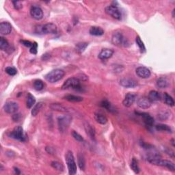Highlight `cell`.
Wrapping results in <instances>:
<instances>
[{
    "mask_svg": "<svg viewBox=\"0 0 175 175\" xmlns=\"http://www.w3.org/2000/svg\"><path fill=\"white\" fill-rule=\"evenodd\" d=\"M51 166L52 168H53L55 170H56L58 172H63L64 166L61 163L58 162L57 161H53L51 163Z\"/></svg>",
    "mask_w": 175,
    "mask_h": 175,
    "instance_id": "d6a6232c",
    "label": "cell"
},
{
    "mask_svg": "<svg viewBox=\"0 0 175 175\" xmlns=\"http://www.w3.org/2000/svg\"><path fill=\"white\" fill-rule=\"evenodd\" d=\"M135 73H136V75L138 77L142 78V79H147V78L149 77L151 75L150 70L145 66L138 67L135 70Z\"/></svg>",
    "mask_w": 175,
    "mask_h": 175,
    "instance_id": "7c38bea8",
    "label": "cell"
},
{
    "mask_svg": "<svg viewBox=\"0 0 175 175\" xmlns=\"http://www.w3.org/2000/svg\"><path fill=\"white\" fill-rule=\"evenodd\" d=\"M131 168L134 171L135 174H138L140 172V168L138 166V161L135 158L132 159L131 162Z\"/></svg>",
    "mask_w": 175,
    "mask_h": 175,
    "instance_id": "4dcf8cb0",
    "label": "cell"
},
{
    "mask_svg": "<svg viewBox=\"0 0 175 175\" xmlns=\"http://www.w3.org/2000/svg\"><path fill=\"white\" fill-rule=\"evenodd\" d=\"M20 43L22 44L23 45H24L26 47L28 48H31L33 45V43H31L30 41H26V40H21Z\"/></svg>",
    "mask_w": 175,
    "mask_h": 175,
    "instance_id": "7bdbcfd3",
    "label": "cell"
},
{
    "mask_svg": "<svg viewBox=\"0 0 175 175\" xmlns=\"http://www.w3.org/2000/svg\"><path fill=\"white\" fill-rule=\"evenodd\" d=\"M13 4V6L16 10H20L21 9L23 8V5H22V2H19V1H13L12 2Z\"/></svg>",
    "mask_w": 175,
    "mask_h": 175,
    "instance_id": "60d3db41",
    "label": "cell"
},
{
    "mask_svg": "<svg viewBox=\"0 0 175 175\" xmlns=\"http://www.w3.org/2000/svg\"><path fill=\"white\" fill-rule=\"evenodd\" d=\"M50 108L52 110L60 112H67L68 110L66 108V107L62 105V104L60 103H52L50 105Z\"/></svg>",
    "mask_w": 175,
    "mask_h": 175,
    "instance_id": "484cf974",
    "label": "cell"
},
{
    "mask_svg": "<svg viewBox=\"0 0 175 175\" xmlns=\"http://www.w3.org/2000/svg\"><path fill=\"white\" fill-rule=\"evenodd\" d=\"M120 84L124 88H135V86H137L138 83L136 81L133 79H130V78H123V79H122L120 81Z\"/></svg>",
    "mask_w": 175,
    "mask_h": 175,
    "instance_id": "9a60e30c",
    "label": "cell"
},
{
    "mask_svg": "<svg viewBox=\"0 0 175 175\" xmlns=\"http://www.w3.org/2000/svg\"><path fill=\"white\" fill-rule=\"evenodd\" d=\"M112 42L116 46H126L127 40L121 32H116L112 38Z\"/></svg>",
    "mask_w": 175,
    "mask_h": 175,
    "instance_id": "9c48e42d",
    "label": "cell"
},
{
    "mask_svg": "<svg viewBox=\"0 0 175 175\" xmlns=\"http://www.w3.org/2000/svg\"><path fill=\"white\" fill-rule=\"evenodd\" d=\"M164 102H165L166 104L167 105L170 106V107H173L174 105V101L173 98L172 96L168 95L167 92H165L164 95Z\"/></svg>",
    "mask_w": 175,
    "mask_h": 175,
    "instance_id": "f546056e",
    "label": "cell"
},
{
    "mask_svg": "<svg viewBox=\"0 0 175 175\" xmlns=\"http://www.w3.org/2000/svg\"><path fill=\"white\" fill-rule=\"evenodd\" d=\"M95 119L98 123L101 125H105L108 122V118L103 114L97 112L95 114Z\"/></svg>",
    "mask_w": 175,
    "mask_h": 175,
    "instance_id": "7402d4cb",
    "label": "cell"
},
{
    "mask_svg": "<svg viewBox=\"0 0 175 175\" xmlns=\"http://www.w3.org/2000/svg\"><path fill=\"white\" fill-rule=\"evenodd\" d=\"M101 106L102 107V108L107 109L108 112H111V113H113V114L117 113V109H116V108L112 105L110 102H109L108 101L103 100L101 103Z\"/></svg>",
    "mask_w": 175,
    "mask_h": 175,
    "instance_id": "d6986e66",
    "label": "cell"
},
{
    "mask_svg": "<svg viewBox=\"0 0 175 175\" xmlns=\"http://www.w3.org/2000/svg\"><path fill=\"white\" fill-rule=\"evenodd\" d=\"M36 103V99L31 93H28L27 96V107L28 108H32Z\"/></svg>",
    "mask_w": 175,
    "mask_h": 175,
    "instance_id": "f1b7e54d",
    "label": "cell"
},
{
    "mask_svg": "<svg viewBox=\"0 0 175 175\" xmlns=\"http://www.w3.org/2000/svg\"><path fill=\"white\" fill-rule=\"evenodd\" d=\"M135 114L138 115V116H142L143 121L144 122L146 125H147L148 127L153 126V125L154 124V118L149 114L145 113V112H135Z\"/></svg>",
    "mask_w": 175,
    "mask_h": 175,
    "instance_id": "2e32d148",
    "label": "cell"
},
{
    "mask_svg": "<svg viewBox=\"0 0 175 175\" xmlns=\"http://www.w3.org/2000/svg\"><path fill=\"white\" fill-rule=\"evenodd\" d=\"M152 102L150 99L146 96H142L137 100V105L141 109H148L151 106Z\"/></svg>",
    "mask_w": 175,
    "mask_h": 175,
    "instance_id": "4fadbf2b",
    "label": "cell"
},
{
    "mask_svg": "<svg viewBox=\"0 0 175 175\" xmlns=\"http://www.w3.org/2000/svg\"><path fill=\"white\" fill-rule=\"evenodd\" d=\"M84 129L86 134L92 140H95V130L88 122H86L84 124Z\"/></svg>",
    "mask_w": 175,
    "mask_h": 175,
    "instance_id": "ffe728a7",
    "label": "cell"
},
{
    "mask_svg": "<svg viewBox=\"0 0 175 175\" xmlns=\"http://www.w3.org/2000/svg\"><path fill=\"white\" fill-rule=\"evenodd\" d=\"M30 15L36 20H41L43 17V12L39 6H34L30 9Z\"/></svg>",
    "mask_w": 175,
    "mask_h": 175,
    "instance_id": "8fae6325",
    "label": "cell"
},
{
    "mask_svg": "<svg viewBox=\"0 0 175 175\" xmlns=\"http://www.w3.org/2000/svg\"><path fill=\"white\" fill-rule=\"evenodd\" d=\"M34 88L36 90L40 91L43 89L44 88V83L41 79H36L34 82Z\"/></svg>",
    "mask_w": 175,
    "mask_h": 175,
    "instance_id": "e575fe53",
    "label": "cell"
},
{
    "mask_svg": "<svg viewBox=\"0 0 175 175\" xmlns=\"http://www.w3.org/2000/svg\"><path fill=\"white\" fill-rule=\"evenodd\" d=\"M5 72H6L8 75H10V76H15V75L17 73V70L14 67L8 66L5 69Z\"/></svg>",
    "mask_w": 175,
    "mask_h": 175,
    "instance_id": "74e56055",
    "label": "cell"
},
{
    "mask_svg": "<svg viewBox=\"0 0 175 175\" xmlns=\"http://www.w3.org/2000/svg\"><path fill=\"white\" fill-rule=\"evenodd\" d=\"M148 98L150 99L151 102L158 101L161 99V96L159 93L156 90H151L150 91L149 94H148Z\"/></svg>",
    "mask_w": 175,
    "mask_h": 175,
    "instance_id": "d4e9b609",
    "label": "cell"
},
{
    "mask_svg": "<svg viewBox=\"0 0 175 175\" xmlns=\"http://www.w3.org/2000/svg\"><path fill=\"white\" fill-rule=\"evenodd\" d=\"M35 32L38 34H56L57 27L54 23H49L45 25H39L36 26Z\"/></svg>",
    "mask_w": 175,
    "mask_h": 175,
    "instance_id": "6da1fadb",
    "label": "cell"
},
{
    "mask_svg": "<svg viewBox=\"0 0 175 175\" xmlns=\"http://www.w3.org/2000/svg\"><path fill=\"white\" fill-rule=\"evenodd\" d=\"M64 99H66V101H70V102H81L83 101V98L81 97V96H76V95H68L66 96H65L64 97Z\"/></svg>",
    "mask_w": 175,
    "mask_h": 175,
    "instance_id": "4316f807",
    "label": "cell"
},
{
    "mask_svg": "<svg viewBox=\"0 0 175 175\" xmlns=\"http://www.w3.org/2000/svg\"><path fill=\"white\" fill-rule=\"evenodd\" d=\"M135 98H136V95L134 93L129 92L127 93L123 101H122V105L126 108H129L131 106L135 101Z\"/></svg>",
    "mask_w": 175,
    "mask_h": 175,
    "instance_id": "5bb4252c",
    "label": "cell"
},
{
    "mask_svg": "<svg viewBox=\"0 0 175 175\" xmlns=\"http://www.w3.org/2000/svg\"><path fill=\"white\" fill-rule=\"evenodd\" d=\"M156 129L157 131H166L168 133H172V129L168 125L160 124L156 126Z\"/></svg>",
    "mask_w": 175,
    "mask_h": 175,
    "instance_id": "836d02e7",
    "label": "cell"
},
{
    "mask_svg": "<svg viewBox=\"0 0 175 175\" xmlns=\"http://www.w3.org/2000/svg\"><path fill=\"white\" fill-rule=\"evenodd\" d=\"M169 117V112L167 111H161L160 113L158 114V118L161 121H165L168 119Z\"/></svg>",
    "mask_w": 175,
    "mask_h": 175,
    "instance_id": "f35d334b",
    "label": "cell"
},
{
    "mask_svg": "<svg viewBox=\"0 0 175 175\" xmlns=\"http://www.w3.org/2000/svg\"><path fill=\"white\" fill-rule=\"evenodd\" d=\"M157 86L159 88H166L168 87L169 82L166 77H159L157 80Z\"/></svg>",
    "mask_w": 175,
    "mask_h": 175,
    "instance_id": "cb8c5ba5",
    "label": "cell"
},
{
    "mask_svg": "<svg viewBox=\"0 0 175 175\" xmlns=\"http://www.w3.org/2000/svg\"><path fill=\"white\" fill-rule=\"evenodd\" d=\"M10 137L13 139L21 141V142H25V136L23 133V128L21 126H17L12 130L10 134Z\"/></svg>",
    "mask_w": 175,
    "mask_h": 175,
    "instance_id": "52a82bcc",
    "label": "cell"
},
{
    "mask_svg": "<svg viewBox=\"0 0 175 175\" xmlns=\"http://www.w3.org/2000/svg\"><path fill=\"white\" fill-rule=\"evenodd\" d=\"M14 169H15V173L17 174H21V172H20V170H19L17 168H14Z\"/></svg>",
    "mask_w": 175,
    "mask_h": 175,
    "instance_id": "7dc6e473",
    "label": "cell"
},
{
    "mask_svg": "<svg viewBox=\"0 0 175 175\" xmlns=\"http://www.w3.org/2000/svg\"><path fill=\"white\" fill-rule=\"evenodd\" d=\"M51 57V55L49 54V53H45V54H43V56L41 57V59L43 60V61H47Z\"/></svg>",
    "mask_w": 175,
    "mask_h": 175,
    "instance_id": "f6af8a7d",
    "label": "cell"
},
{
    "mask_svg": "<svg viewBox=\"0 0 175 175\" xmlns=\"http://www.w3.org/2000/svg\"><path fill=\"white\" fill-rule=\"evenodd\" d=\"M114 51L109 49H102L100 53L99 54V58L101 60H107L113 56Z\"/></svg>",
    "mask_w": 175,
    "mask_h": 175,
    "instance_id": "ac0fdd59",
    "label": "cell"
},
{
    "mask_svg": "<svg viewBox=\"0 0 175 175\" xmlns=\"http://www.w3.org/2000/svg\"><path fill=\"white\" fill-rule=\"evenodd\" d=\"M19 106L18 103L15 101H8L4 105V110L7 114H15L18 111Z\"/></svg>",
    "mask_w": 175,
    "mask_h": 175,
    "instance_id": "30bf717a",
    "label": "cell"
},
{
    "mask_svg": "<svg viewBox=\"0 0 175 175\" xmlns=\"http://www.w3.org/2000/svg\"><path fill=\"white\" fill-rule=\"evenodd\" d=\"M174 12H175V9H173L172 10V17H174Z\"/></svg>",
    "mask_w": 175,
    "mask_h": 175,
    "instance_id": "c3c4849f",
    "label": "cell"
},
{
    "mask_svg": "<svg viewBox=\"0 0 175 175\" xmlns=\"http://www.w3.org/2000/svg\"><path fill=\"white\" fill-rule=\"evenodd\" d=\"M105 12L109 16H111L112 18L115 19L121 20L122 18L121 12L120 11L118 8L117 6H108L105 8Z\"/></svg>",
    "mask_w": 175,
    "mask_h": 175,
    "instance_id": "ba28073f",
    "label": "cell"
},
{
    "mask_svg": "<svg viewBox=\"0 0 175 175\" xmlns=\"http://www.w3.org/2000/svg\"><path fill=\"white\" fill-rule=\"evenodd\" d=\"M42 107H43V103H41V102L40 103H38L37 104H36V105L34 107L33 109L32 110V115L33 116H36V115L39 113Z\"/></svg>",
    "mask_w": 175,
    "mask_h": 175,
    "instance_id": "8d00e7d4",
    "label": "cell"
},
{
    "mask_svg": "<svg viewBox=\"0 0 175 175\" xmlns=\"http://www.w3.org/2000/svg\"><path fill=\"white\" fill-rule=\"evenodd\" d=\"M148 161H149L151 164H153V165L164 166V167H166V168L169 169L170 170H171L172 172L175 171V166H174V163H172L170 161L162 159L161 157L158 158V159H151V160H149Z\"/></svg>",
    "mask_w": 175,
    "mask_h": 175,
    "instance_id": "8992f818",
    "label": "cell"
},
{
    "mask_svg": "<svg viewBox=\"0 0 175 175\" xmlns=\"http://www.w3.org/2000/svg\"><path fill=\"white\" fill-rule=\"evenodd\" d=\"M71 88L75 90H81L82 86L80 84V81L77 77H70L65 81L62 86V90H66Z\"/></svg>",
    "mask_w": 175,
    "mask_h": 175,
    "instance_id": "5b68a950",
    "label": "cell"
},
{
    "mask_svg": "<svg viewBox=\"0 0 175 175\" xmlns=\"http://www.w3.org/2000/svg\"><path fill=\"white\" fill-rule=\"evenodd\" d=\"M12 119L15 122L19 121L21 119V114H15L12 116Z\"/></svg>",
    "mask_w": 175,
    "mask_h": 175,
    "instance_id": "bcb514c9",
    "label": "cell"
},
{
    "mask_svg": "<svg viewBox=\"0 0 175 175\" xmlns=\"http://www.w3.org/2000/svg\"><path fill=\"white\" fill-rule=\"evenodd\" d=\"M88 46V44L87 43H79L75 46V51H76L78 53L81 54L86 50V49L87 48Z\"/></svg>",
    "mask_w": 175,
    "mask_h": 175,
    "instance_id": "83f0119b",
    "label": "cell"
},
{
    "mask_svg": "<svg viewBox=\"0 0 175 175\" xmlns=\"http://www.w3.org/2000/svg\"><path fill=\"white\" fill-rule=\"evenodd\" d=\"M12 25L9 22H2L0 23V34L2 36L8 35L11 33Z\"/></svg>",
    "mask_w": 175,
    "mask_h": 175,
    "instance_id": "e0dca14e",
    "label": "cell"
},
{
    "mask_svg": "<svg viewBox=\"0 0 175 175\" xmlns=\"http://www.w3.org/2000/svg\"><path fill=\"white\" fill-rule=\"evenodd\" d=\"M65 160L69 169V174L74 175L77 173V164L75 161L73 154L71 151H68L65 155Z\"/></svg>",
    "mask_w": 175,
    "mask_h": 175,
    "instance_id": "3957f363",
    "label": "cell"
},
{
    "mask_svg": "<svg viewBox=\"0 0 175 175\" xmlns=\"http://www.w3.org/2000/svg\"><path fill=\"white\" fill-rule=\"evenodd\" d=\"M64 75L65 73L63 70L57 69L51 70V71L45 75V78L48 82L53 83L62 79L64 76Z\"/></svg>",
    "mask_w": 175,
    "mask_h": 175,
    "instance_id": "7a4b0ae2",
    "label": "cell"
},
{
    "mask_svg": "<svg viewBox=\"0 0 175 175\" xmlns=\"http://www.w3.org/2000/svg\"><path fill=\"white\" fill-rule=\"evenodd\" d=\"M78 79H79L80 82L81 81H86L88 79V77L85 75L84 74H79L77 75V77H76Z\"/></svg>",
    "mask_w": 175,
    "mask_h": 175,
    "instance_id": "ee69618b",
    "label": "cell"
},
{
    "mask_svg": "<svg viewBox=\"0 0 175 175\" xmlns=\"http://www.w3.org/2000/svg\"><path fill=\"white\" fill-rule=\"evenodd\" d=\"M135 42H136V44L139 47V48L140 49V51L142 53H144L146 51V47H145V45L144 43L142 42V41L141 40V38L139 36H138L136 38H135Z\"/></svg>",
    "mask_w": 175,
    "mask_h": 175,
    "instance_id": "d590c367",
    "label": "cell"
},
{
    "mask_svg": "<svg viewBox=\"0 0 175 175\" xmlns=\"http://www.w3.org/2000/svg\"><path fill=\"white\" fill-rule=\"evenodd\" d=\"M9 48V43L4 37L0 38V49L2 51H6Z\"/></svg>",
    "mask_w": 175,
    "mask_h": 175,
    "instance_id": "1f68e13d",
    "label": "cell"
},
{
    "mask_svg": "<svg viewBox=\"0 0 175 175\" xmlns=\"http://www.w3.org/2000/svg\"><path fill=\"white\" fill-rule=\"evenodd\" d=\"M72 135H73V137L74 138V139L78 141V142H83V141H84L83 138L79 134H78L77 131H74L72 133Z\"/></svg>",
    "mask_w": 175,
    "mask_h": 175,
    "instance_id": "ab89813d",
    "label": "cell"
},
{
    "mask_svg": "<svg viewBox=\"0 0 175 175\" xmlns=\"http://www.w3.org/2000/svg\"><path fill=\"white\" fill-rule=\"evenodd\" d=\"M77 164L80 170H85L86 168V160L85 157L82 153H79L77 155Z\"/></svg>",
    "mask_w": 175,
    "mask_h": 175,
    "instance_id": "603a6c76",
    "label": "cell"
},
{
    "mask_svg": "<svg viewBox=\"0 0 175 175\" xmlns=\"http://www.w3.org/2000/svg\"><path fill=\"white\" fill-rule=\"evenodd\" d=\"M30 51L31 53L34 54V55H36V53H37V51H38V44L36 43V42H34V43H33V45H32V47L30 48Z\"/></svg>",
    "mask_w": 175,
    "mask_h": 175,
    "instance_id": "b9f144b4",
    "label": "cell"
},
{
    "mask_svg": "<svg viewBox=\"0 0 175 175\" xmlns=\"http://www.w3.org/2000/svg\"><path fill=\"white\" fill-rule=\"evenodd\" d=\"M89 33L90 35L92 36H102L104 34V30L98 26H92L89 30Z\"/></svg>",
    "mask_w": 175,
    "mask_h": 175,
    "instance_id": "44dd1931",
    "label": "cell"
},
{
    "mask_svg": "<svg viewBox=\"0 0 175 175\" xmlns=\"http://www.w3.org/2000/svg\"><path fill=\"white\" fill-rule=\"evenodd\" d=\"M72 118L70 115H64V116H59L57 118V125H58L59 131L62 133L66 131L71 122Z\"/></svg>",
    "mask_w": 175,
    "mask_h": 175,
    "instance_id": "277c9868",
    "label": "cell"
}]
</instances>
